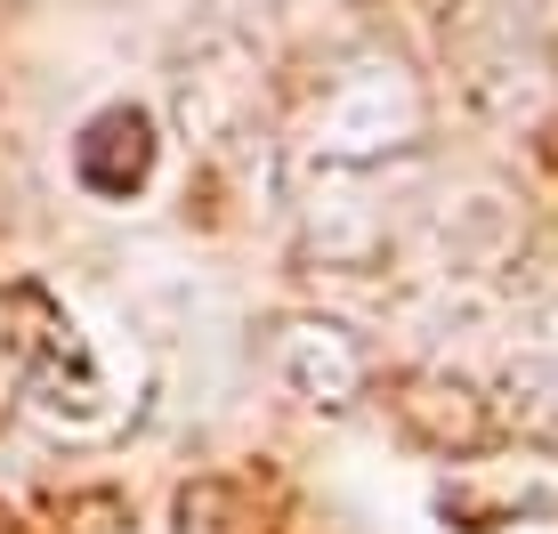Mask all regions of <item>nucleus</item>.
<instances>
[{
  "mask_svg": "<svg viewBox=\"0 0 558 534\" xmlns=\"http://www.w3.org/2000/svg\"><path fill=\"white\" fill-rule=\"evenodd\" d=\"M421 130H429L421 73L389 49H356L324 73L316 113L300 130V155L324 162V179H349V170H380L389 155L421 146Z\"/></svg>",
  "mask_w": 558,
  "mask_h": 534,
  "instance_id": "1",
  "label": "nucleus"
},
{
  "mask_svg": "<svg viewBox=\"0 0 558 534\" xmlns=\"http://www.w3.org/2000/svg\"><path fill=\"white\" fill-rule=\"evenodd\" d=\"M276 365L307 405H324V413H349V405H364V389H373V349H364L349 324H324V316L283 324Z\"/></svg>",
  "mask_w": 558,
  "mask_h": 534,
  "instance_id": "2",
  "label": "nucleus"
},
{
  "mask_svg": "<svg viewBox=\"0 0 558 534\" xmlns=\"http://www.w3.org/2000/svg\"><path fill=\"white\" fill-rule=\"evenodd\" d=\"M154 155H162V138H154V113H138V106H106L98 122L73 138V179H82L89 195L122 203V195H138V186L154 179Z\"/></svg>",
  "mask_w": 558,
  "mask_h": 534,
  "instance_id": "3",
  "label": "nucleus"
},
{
  "mask_svg": "<svg viewBox=\"0 0 558 534\" xmlns=\"http://www.w3.org/2000/svg\"><path fill=\"white\" fill-rule=\"evenodd\" d=\"M397 405H405V422L429 437L437 453H477L494 437V413L477 405V389H461L453 373H413Z\"/></svg>",
  "mask_w": 558,
  "mask_h": 534,
  "instance_id": "4",
  "label": "nucleus"
}]
</instances>
